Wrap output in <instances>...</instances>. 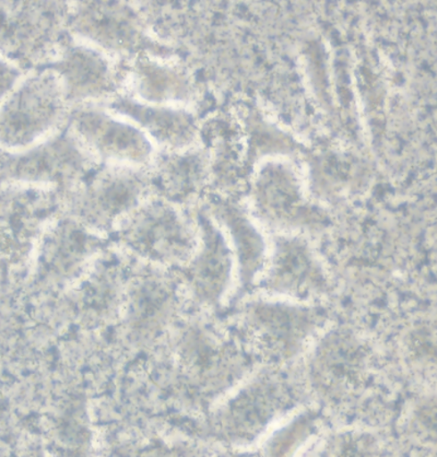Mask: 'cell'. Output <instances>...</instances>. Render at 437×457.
<instances>
[{
    "instance_id": "obj_5",
    "label": "cell",
    "mask_w": 437,
    "mask_h": 457,
    "mask_svg": "<svg viewBox=\"0 0 437 457\" xmlns=\"http://www.w3.org/2000/svg\"><path fill=\"white\" fill-rule=\"evenodd\" d=\"M120 237L131 249L161 262L186 260L195 246L191 226L175 204L145 199L124 219Z\"/></svg>"
},
{
    "instance_id": "obj_6",
    "label": "cell",
    "mask_w": 437,
    "mask_h": 457,
    "mask_svg": "<svg viewBox=\"0 0 437 457\" xmlns=\"http://www.w3.org/2000/svg\"><path fill=\"white\" fill-rule=\"evenodd\" d=\"M74 24L77 32L100 50L131 54L149 44L138 14L125 4H79Z\"/></svg>"
},
{
    "instance_id": "obj_4",
    "label": "cell",
    "mask_w": 437,
    "mask_h": 457,
    "mask_svg": "<svg viewBox=\"0 0 437 457\" xmlns=\"http://www.w3.org/2000/svg\"><path fill=\"white\" fill-rule=\"evenodd\" d=\"M68 124L95 158L106 164L140 168L153 160L147 134L108 109L81 104L70 112Z\"/></svg>"
},
{
    "instance_id": "obj_2",
    "label": "cell",
    "mask_w": 437,
    "mask_h": 457,
    "mask_svg": "<svg viewBox=\"0 0 437 457\" xmlns=\"http://www.w3.org/2000/svg\"><path fill=\"white\" fill-rule=\"evenodd\" d=\"M95 159L67 121L31 147L18 152L3 149L2 184L53 187L68 194L90 175Z\"/></svg>"
},
{
    "instance_id": "obj_1",
    "label": "cell",
    "mask_w": 437,
    "mask_h": 457,
    "mask_svg": "<svg viewBox=\"0 0 437 457\" xmlns=\"http://www.w3.org/2000/svg\"><path fill=\"white\" fill-rule=\"evenodd\" d=\"M68 106L64 87L55 71L45 67L27 77L3 98V149L18 152L54 134L70 119Z\"/></svg>"
},
{
    "instance_id": "obj_9",
    "label": "cell",
    "mask_w": 437,
    "mask_h": 457,
    "mask_svg": "<svg viewBox=\"0 0 437 457\" xmlns=\"http://www.w3.org/2000/svg\"><path fill=\"white\" fill-rule=\"evenodd\" d=\"M131 87L140 101L150 104H187L195 96L191 80L181 71L147 57L136 61Z\"/></svg>"
},
{
    "instance_id": "obj_3",
    "label": "cell",
    "mask_w": 437,
    "mask_h": 457,
    "mask_svg": "<svg viewBox=\"0 0 437 457\" xmlns=\"http://www.w3.org/2000/svg\"><path fill=\"white\" fill-rule=\"evenodd\" d=\"M152 186L140 168L108 164L68 193V204L84 225L110 228L142 205Z\"/></svg>"
},
{
    "instance_id": "obj_12",
    "label": "cell",
    "mask_w": 437,
    "mask_h": 457,
    "mask_svg": "<svg viewBox=\"0 0 437 457\" xmlns=\"http://www.w3.org/2000/svg\"><path fill=\"white\" fill-rule=\"evenodd\" d=\"M205 179V162L195 148L169 152L160 162L158 179L162 196L174 204L195 195Z\"/></svg>"
},
{
    "instance_id": "obj_8",
    "label": "cell",
    "mask_w": 437,
    "mask_h": 457,
    "mask_svg": "<svg viewBox=\"0 0 437 457\" xmlns=\"http://www.w3.org/2000/svg\"><path fill=\"white\" fill-rule=\"evenodd\" d=\"M106 109L137 125L150 139L169 152H183L195 145V118L181 106L150 104L133 96H116Z\"/></svg>"
},
{
    "instance_id": "obj_10",
    "label": "cell",
    "mask_w": 437,
    "mask_h": 457,
    "mask_svg": "<svg viewBox=\"0 0 437 457\" xmlns=\"http://www.w3.org/2000/svg\"><path fill=\"white\" fill-rule=\"evenodd\" d=\"M95 246H99V240L86 231L84 223L72 219L61 220L43 247L42 271L56 277L70 275Z\"/></svg>"
},
{
    "instance_id": "obj_7",
    "label": "cell",
    "mask_w": 437,
    "mask_h": 457,
    "mask_svg": "<svg viewBox=\"0 0 437 457\" xmlns=\"http://www.w3.org/2000/svg\"><path fill=\"white\" fill-rule=\"evenodd\" d=\"M48 68L60 77L70 105L108 98L118 87L109 55L94 46L72 44Z\"/></svg>"
},
{
    "instance_id": "obj_11",
    "label": "cell",
    "mask_w": 437,
    "mask_h": 457,
    "mask_svg": "<svg viewBox=\"0 0 437 457\" xmlns=\"http://www.w3.org/2000/svg\"><path fill=\"white\" fill-rule=\"evenodd\" d=\"M203 230V249L194 262L192 279L199 298L216 301L225 291L229 280L231 261L220 235L207 219L201 216Z\"/></svg>"
},
{
    "instance_id": "obj_13",
    "label": "cell",
    "mask_w": 437,
    "mask_h": 457,
    "mask_svg": "<svg viewBox=\"0 0 437 457\" xmlns=\"http://www.w3.org/2000/svg\"><path fill=\"white\" fill-rule=\"evenodd\" d=\"M171 294L167 287L155 280L145 281L137 287L130 303L129 320L134 328L148 329L168 313Z\"/></svg>"
}]
</instances>
